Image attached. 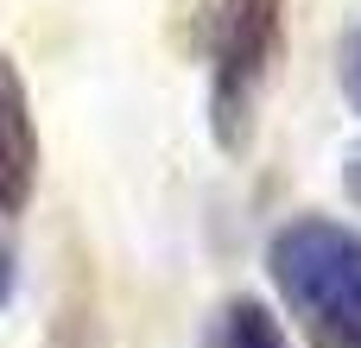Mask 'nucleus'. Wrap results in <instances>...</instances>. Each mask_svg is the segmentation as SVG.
<instances>
[{"label":"nucleus","mask_w":361,"mask_h":348,"mask_svg":"<svg viewBox=\"0 0 361 348\" xmlns=\"http://www.w3.org/2000/svg\"><path fill=\"white\" fill-rule=\"evenodd\" d=\"M13 298V254H6V241H0V304Z\"/></svg>","instance_id":"obj_7"},{"label":"nucleus","mask_w":361,"mask_h":348,"mask_svg":"<svg viewBox=\"0 0 361 348\" xmlns=\"http://www.w3.org/2000/svg\"><path fill=\"white\" fill-rule=\"evenodd\" d=\"M216 348H286V330L260 298H228L216 323Z\"/></svg>","instance_id":"obj_4"},{"label":"nucleus","mask_w":361,"mask_h":348,"mask_svg":"<svg viewBox=\"0 0 361 348\" xmlns=\"http://www.w3.org/2000/svg\"><path fill=\"white\" fill-rule=\"evenodd\" d=\"M336 70H343V95H349V108L361 114V25L343 38V57H336Z\"/></svg>","instance_id":"obj_5"},{"label":"nucleus","mask_w":361,"mask_h":348,"mask_svg":"<svg viewBox=\"0 0 361 348\" xmlns=\"http://www.w3.org/2000/svg\"><path fill=\"white\" fill-rule=\"evenodd\" d=\"M273 285L305 348H361V235L330 216H298L267 247Z\"/></svg>","instance_id":"obj_1"},{"label":"nucleus","mask_w":361,"mask_h":348,"mask_svg":"<svg viewBox=\"0 0 361 348\" xmlns=\"http://www.w3.org/2000/svg\"><path fill=\"white\" fill-rule=\"evenodd\" d=\"M38 190V120L19 63L0 51V216H25Z\"/></svg>","instance_id":"obj_3"},{"label":"nucleus","mask_w":361,"mask_h":348,"mask_svg":"<svg viewBox=\"0 0 361 348\" xmlns=\"http://www.w3.org/2000/svg\"><path fill=\"white\" fill-rule=\"evenodd\" d=\"M286 0H216V44H209V133L228 159L254 139L260 89L279 63Z\"/></svg>","instance_id":"obj_2"},{"label":"nucleus","mask_w":361,"mask_h":348,"mask_svg":"<svg viewBox=\"0 0 361 348\" xmlns=\"http://www.w3.org/2000/svg\"><path fill=\"white\" fill-rule=\"evenodd\" d=\"M343 190H349V203L361 209V146L349 152V159H343Z\"/></svg>","instance_id":"obj_6"}]
</instances>
